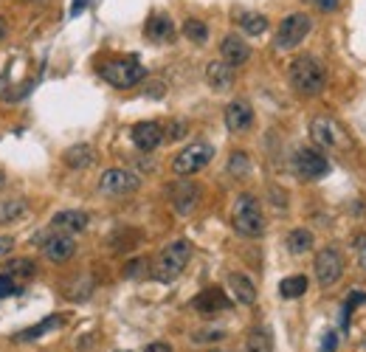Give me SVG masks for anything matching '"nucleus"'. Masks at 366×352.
I'll return each instance as SVG.
<instances>
[{"label":"nucleus","instance_id":"nucleus-1","mask_svg":"<svg viewBox=\"0 0 366 352\" xmlns=\"http://www.w3.org/2000/svg\"><path fill=\"white\" fill-rule=\"evenodd\" d=\"M288 79H290V87L302 96H319L327 87V71L310 54H302L288 65Z\"/></svg>","mask_w":366,"mask_h":352},{"label":"nucleus","instance_id":"nucleus-40","mask_svg":"<svg viewBox=\"0 0 366 352\" xmlns=\"http://www.w3.org/2000/svg\"><path fill=\"white\" fill-rule=\"evenodd\" d=\"M144 352H172V344H167V341H155V344H147Z\"/></svg>","mask_w":366,"mask_h":352},{"label":"nucleus","instance_id":"nucleus-36","mask_svg":"<svg viewBox=\"0 0 366 352\" xmlns=\"http://www.w3.org/2000/svg\"><path fill=\"white\" fill-rule=\"evenodd\" d=\"M164 90H167V85H164V82H150V85H147V96H153V99H161V96H164Z\"/></svg>","mask_w":366,"mask_h":352},{"label":"nucleus","instance_id":"nucleus-27","mask_svg":"<svg viewBox=\"0 0 366 352\" xmlns=\"http://www.w3.org/2000/svg\"><path fill=\"white\" fill-rule=\"evenodd\" d=\"M183 37L191 40L194 45H203V42L208 40V25H206L203 20H197V17H189V20L183 23Z\"/></svg>","mask_w":366,"mask_h":352},{"label":"nucleus","instance_id":"nucleus-16","mask_svg":"<svg viewBox=\"0 0 366 352\" xmlns=\"http://www.w3.org/2000/svg\"><path fill=\"white\" fill-rule=\"evenodd\" d=\"M191 308L203 316H214V313H223V310H231V299L220 291V288H206L203 293H197L191 299Z\"/></svg>","mask_w":366,"mask_h":352},{"label":"nucleus","instance_id":"nucleus-21","mask_svg":"<svg viewBox=\"0 0 366 352\" xmlns=\"http://www.w3.org/2000/svg\"><path fill=\"white\" fill-rule=\"evenodd\" d=\"M228 288L240 305H245V308L256 305V288L245 274H228Z\"/></svg>","mask_w":366,"mask_h":352},{"label":"nucleus","instance_id":"nucleus-10","mask_svg":"<svg viewBox=\"0 0 366 352\" xmlns=\"http://www.w3.org/2000/svg\"><path fill=\"white\" fill-rule=\"evenodd\" d=\"M141 186L138 175L130 172V169H105L102 178H99V192L107 195V198H122V195H133L136 189Z\"/></svg>","mask_w":366,"mask_h":352},{"label":"nucleus","instance_id":"nucleus-41","mask_svg":"<svg viewBox=\"0 0 366 352\" xmlns=\"http://www.w3.org/2000/svg\"><path fill=\"white\" fill-rule=\"evenodd\" d=\"M85 6H88V0H73V6H71V17H76L79 11H85Z\"/></svg>","mask_w":366,"mask_h":352},{"label":"nucleus","instance_id":"nucleus-7","mask_svg":"<svg viewBox=\"0 0 366 352\" xmlns=\"http://www.w3.org/2000/svg\"><path fill=\"white\" fill-rule=\"evenodd\" d=\"M310 28H313V20L307 14H302V11H293V14H288L279 23V31H276L273 45L279 51H293V48H299L305 42V37L310 34Z\"/></svg>","mask_w":366,"mask_h":352},{"label":"nucleus","instance_id":"nucleus-24","mask_svg":"<svg viewBox=\"0 0 366 352\" xmlns=\"http://www.w3.org/2000/svg\"><path fill=\"white\" fill-rule=\"evenodd\" d=\"M0 274L11 277L14 282H17V279H31V277L37 274V265H34L28 257H17V260H8V262L0 268Z\"/></svg>","mask_w":366,"mask_h":352},{"label":"nucleus","instance_id":"nucleus-22","mask_svg":"<svg viewBox=\"0 0 366 352\" xmlns=\"http://www.w3.org/2000/svg\"><path fill=\"white\" fill-rule=\"evenodd\" d=\"M28 214V203L23 198H6L0 200V226H11Z\"/></svg>","mask_w":366,"mask_h":352},{"label":"nucleus","instance_id":"nucleus-29","mask_svg":"<svg viewBox=\"0 0 366 352\" xmlns=\"http://www.w3.org/2000/svg\"><path fill=\"white\" fill-rule=\"evenodd\" d=\"M248 172H251V158H248V152H242V150L231 152V158H228V175L245 178Z\"/></svg>","mask_w":366,"mask_h":352},{"label":"nucleus","instance_id":"nucleus-9","mask_svg":"<svg viewBox=\"0 0 366 352\" xmlns=\"http://www.w3.org/2000/svg\"><path fill=\"white\" fill-rule=\"evenodd\" d=\"M293 169L302 181H319V178L330 175V161L324 152H319L313 147H302L293 158Z\"/></svg>","mask_w":366,"mask_h":352},{"label":"nucleus","instance_id":"nucleus-34","mask_svg":"<svg viewBox=\"0 0 366 352\" xmlns=\"http://www.w3.org/2000/svg\"><path fill=\"white\" fill-rule=\"evenodd\" d=\"M336 350H338V333H336V330H330V333H324L321 352H336Z\"/></svg>","mask_w":366,"mask_h":352},{"label":"nucleus","instance_id":"nucleus-39","mask_svg":"<svg viewBox=\"0 0 366 352\" xmlns=\"http://www.w3.org/2000/svg\"><path fill=\"white\" fill-rule=\"evenodd\" d=\"M11 248H14V240H11V237H6V234H0V260H3V257H8V254H11Z\"/></svg>","mask_w":366,"mask_h":352},{"label":"nucleus","instance_id":"nucleus-42","mask_svg":"<svg viewBox=\"0 0 366 352\" xmlns=\"http://www.w3.org/2000/svg\"><path fill=\"white\" fill-rule=\"evenodd\" d=\"M3 37H6V20L0 17V40H3Z\"/></svg>","mask_w":366,"mask_h":352},{"label":"nucleus","instance_id":"nucleus-15","mask_svg":"<svg viewBox=\"0 0 366 352\" xmlns=\"http://www.w3.org/2000/svg\"><path fill=\"white\" fill-rule=\"evenodd\" d=\"M88 223H90V217L82 209H62L51 217V231H62V234L76 237L88 229Z\"/></svg>","mask_w":366,"mask_h":352},{"label":"nucleus","instance_id":"nucleus-33","mask_svg":"<svg viewBox=\"0 0 366 352\" xmlns=\"http://www.w3.org/2000/svg\"><path fill=\"white\" fill-rule=\"evenodd\" d=\"M355 257H358L361 271H366V234H358V237H355Z\"/></svg>","mask_w":366,"mask_h":352},{"label":"nucleus","instance_id":"nucleus-12","mask_svg":"<svg viewBox=\"0 0 366 352\" xmlns=\"http://www.w3.org/2000/svg\"><path fill=\"white\" fill-rule=\"evenodd\" d=\"M170 203L181 217H189L200 203V186L194 181H178L170 189Z\"/></svg>","mask_w":366,"mask_h":352},{"label":"nucleus","instance_id":"nucleus-2","mask_svg":"<svg viewBox=\"0 0 366 352\" xmlns=\"http://www.w3.org/2000/svg\"><path fill=\"white\" fill-rule=\"evenodd\" d=\"M231 226L240 237L245 240H256L265 234V214L259 209V200L254 195H240L234 200V212H231Z\"/></svg>","mask_w":366,"mask_h":352},{"label":"nucleus","instance_id":"nucleus-31","mask_svg":"<svg viewBox=\"0 0 366 352\" xmlns=\"http://www.w3.org/2000/svg\"><path fill=\"white\" fill-rule=\"evenodd\" d=\"M364 302H366V291H350V299H347V305H344V327L350 324L353 308H355V305H364Z\"/></svg>","mask_w":366,"mask_h":352},{"label":"nucleus","instance_id":"nucleus-11","mask_svg":"<svg viewBox=\"0 0 366 352\" xmlns=\"http://www.w3.org/2000/svg\"><path fill=\"white\" fill-rule=\"evenodd\" d=\"M40 248H42V257H45L48 262H54V265H62V262H68V260L76 254V240H73L71 234L51 231L48 237H42Z\"/></svg>","mask_w":366,"mask_h":352},{"label":"nucleus","instance_id":"nucleus-19","mask_svg":"<svg viewBox=\"0 0 366 352\" xmlns=\"http://www.w3.org/2000/svg\"><path fill=\"white\" fill-rule=\"evenodd\" d=\"M144 37L150 42H170L175 37V23L167 14H153L144 25Z\"/></svg>","mask_w":366,"mask_h":352},{"label":"nucleus","instance_id":"nucleus-5","mask_svg":"<svg viewBox=\"0 0 366 352\" xmlns=\"http://www.w3.org/2000/svg\"><path fill=\"white\" fill-rule=\"evenodd\" d=\"M310 135H313V141H316L321 150H336V152H347V150H353V138H350V133H347L336 119L316 116V119L310 121Z\"/></svg>","mask_w":366,"mask_h":352},{"label":"nucleus","instance_id":"nucleus-17","mask_svg":"<svg viewBox=\"0 0 366 352\" xmlns=\"http://www.w3.org/2000/svg\"><path fill=\"white\" fill-rule=\"evenodd\" d=\"M220 56H223V62H228L231 68H240V65H245V62L251 59V45H248L242 37L228 34V37H223V42H220Z\"/></svg>","mask_w":366,"mask_h":352},{"label":"nucleus","instance_id":"nucleus-4","mask_svg":"<svg viewBox=\"0 0 366 352\" xmlns=\"http://www.w3.org/2000/svg\"><path fill=\"white\" fill-rule=\"evenodd\" d=\"M99 73H102V79L107 82V85H113V87H133V85H138V82H144L147 79V68L138 62V59H133V56H127V59H110V62H105L102 68H99Z\"/></svg>","mask_w":366,"mask_h":352},{"label":"nucleus","instance_id":"nucleus-35","mask_svg":"<svg viewBox=\"0 0 366 352\" xmlns=\"http://www.w3.org/2000/svg\"><path fill=\"white\" fill-rule=\"evenodd\" d=\"M164 133H167V138H183L186 135V121H172L170 130H164Z\"/></svg>","mask_w":366,"mask_h":352},{"label":"nucleus","instance_id":"nucleus-30","mask_svg":"<svg viewBox=\"0 0 366 352\" xmlns=\"http://www.w3.org/2000/svg\"><path fill=\"white\" fill-rule=\"evenodd\" d=\"M54 327H59V319L57 316H48L42 324H37V327H31V330H23V333H17V341H37L40 336H45L48 330H54Z\"/></svg>","mask_w":366,"mask_h":352},{"label":"nucleus","instance_id":"nucleus-44","mask_svg":"<svg viewBox=\"0 0 366 352\" xmlns=\"http://www.w3.org/2000/svg\"><path fill=\"white\" fill-rule=\"evenodd\" d=\"M124 352H127V350H124Z\"/></svg>","mask_w":366,"mask_h":352},{"label":"nucleus","instance_id":"nucleus-32","mask_svg":"<svg viewBox=\"0 0 366 352\" xmlns=\"http://www.w3.org/2000/svg\"><path fill=\"white\" fill-rule=\"evenodd\" d=\"M20 288H17V282L11 279V277H6V274H0V299H6V296H14Z\"/></svg>","mask_w":366,"mask_h":352},{"label":"nucleus","instance_id":"nucleus-6","mask_svg":"<svg viewBox=\"0 0 366 352\" xmlns=\"http://www.w3.org/2000/svg\"><path fill=\"white\" fill-rule=\"evenodd\" d=\"M214 158V147L206 144V141H194L189 147H183L181 152L172 158V172L178 178H189V175H197L200 169H206Z\"/></svg>","mask_w":366,"mask_h":352},{"label":"nucleus","instance_id":"nucleus-20","mask_svg":"<svg viewBox=\"0 0 366 352\" xmlns=\"http://www.w3.org/2000/svg\"><path fill=\"white\" fill-rule=\"evenodd\" d=\"M96 161V152H93V147L90 144H73V147H68L65 152H62V164L68 166V169H88L90 164Z\"/></svg>","mask_w":366,"mask_h":352},{"label":"nucleus","instance_id":"nucleus-38","mask_svg":"<svg viewBox=\"0 0 366 352\" xmlns=\"http://www.w3.org/2000/svg\"><path fill=\"white\" fill-rule=\"evenodd\" d=\"M144 265H147V262H144V260H133V262H130V265H127V271H124V274H127V277H130V279H136V277H138V274H141V268H144Z\"/></svg>","mask_w":366,"mask_h":352},{"label":"nucleus","instance_id":"nucleus-18","mask_svg":"<svg viewBox=\"0 0 366 352\" xmlns=\"http://www.w3.org/2000/svg\"><path fill=\"white\" fill-rule=\"evenodd\" d=\"M206 82L214 90H228L234 85V68L228 62H223V59H211L206 65Z\"/></svg>","mask_w":366,"mask_h":352},{"label":"nucleus","instance_id":"nucleus-28","mask_svg":"<svg viewBox=\"0 0 366 352\" xmlns=\"http://www.w3.org/2000/svg\"><path fill=\"white\" fill-rule=\"evenodd\" d=\"M245 352H273V341H271V333L256 327L251 330L248 341H245Z\"/></svg>","mask_w":366,"mask_h":352},{"label":"nucleus","instance_id":"nucleus-8","mask_svg":"<svg viewBox=\"0 0 366 352\" xmlns=\"http://www.w3.org/2000/svg\"><path fill=\"white\" fill-rule=\"evenodd\" d=\"M313 271H316V282H319L321 288H333V285H338V282H341V277H344V254H341L336 245L321 248V251L316 254V265H313Z\"/></svg>","mask_w":366,"mask_h":352},{"label":"nucleus","instance_id":"nucleus-37","mask_svg":"<svg viewBox=\"0 0 366 352\" xmlns=\"http://www.w3.org/2000/svg\"><path fill=\"white\" fill-rule=\"evenodd\" d=\"M310 3H316L319 11H336L341 6V0H310Z\"/></svg>","mask_w":366,"mask_h":352},{"label":"nucleus","instance_id":"nucleus-14","mask_svg":"<svg viewBox=\"0 0 366 352\" xmlns=\"http://www.w3.org/2000/svg\"><path fill=\"white\" fill-rule=\"evenodd\" d=\"M251 124H254V107L245 99L228 102V107H225V127H228V133L240 135V133L251 130Z\"/></svg>","mask_w":366,"mask_h":352},{"label":"nucleus","instance_id":"nucleus-26","mask_svg":"<svg viewBox=\"0 0 366 352\" xmlns=\"http://www.w3.org/2000/svg\"><path fill=\"white\" fill-rule=\"evenodd\" d=\"M279 293H282V299H302L307 293V277H302V274L285 277L279 282Z\"/></svg>","mask_w":366,"mask_h":352},{"label":"nucleus","instance_id":"nucleus-3","mask_svg":"<svg viewBox=\"0 0 366 352\" xmlns=\"http://www.w3.org/2000/svg\"><path fill=\"white\" fill-rule=\"evenodd\" d=\"M189 260H191V245H189V240H175V243H170V245L155 257L153 277H155L158 282L170 285V282H175L183 271H186Z\"/></svg>","mask_w":366,"mask_h":352},{"label":"nucleus","instance_id":"nucleus-43","mask_svg":"<svg viewBox=\"0 0 366 352\" xmlns=\"http://www.w3.org/2000/svg\"><path fill=\"white\" fill-rule=\"evenodd\" d=\"M0 189H6V172L0 169Z\"/></svg>","mask_w":366,"mask_h":352},{"label":"nucleus","instance_id":"nucleus-25","mask_svg":"<svg viewBox=\"0 0 366 352\" xmlns=\"http://www.w3.org/2000/svg\"><path fill=\"white\" fill-rule=\"evenodd\" d=\"M237 23H240V28H242L248 37H259V34L268 31V17L259 14V11H242Z\"/></svg>","mask_w":366,"mask_h":352},{"label":"nucleus","instance_id":"nucleus-13","mask_svg":"<svg viewBox=\"0 0 366 352\" xmlns=\"http://www.w3.org/2000/svg\"><path fill=\"white\" fill-rule=\"evenodd\" d=\"M130 135H133V144H136L141 152L158 150V147L164 144V138H167V133H164V127H161L158 121H138V124L130 130Z\"/></svg>","mask_w":366,"mask_h":352},{"label":"nucleus","instance_id":"nucleus-23","mask_svg":"<svg viewBox=\"0 0 366 352\" xmlns=\"http://www.w3.org/2000/svg\"><path fill=\"white\" fill-rule=\"evenodd\" d=\"M313 243H316V240H313V231H307V229H293V231L288 234V240H285L288 251L296 254V257L313 251Z\"/></svg>","mask_w":366,"mask_h":352}]
</instances>
